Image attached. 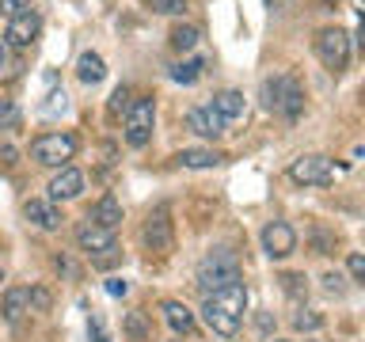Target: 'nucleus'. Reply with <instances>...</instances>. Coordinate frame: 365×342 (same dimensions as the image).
Instances as JSON below:
<instances>
[{"instance_id":"nucleus-29","label":"nucleus","mask_w":365,"mask_h":342,"mask_svg":"<svg viewBox=\"0 0 365 342\" xmlns=\"http://www.w3.org/2000/svg\"><path fill=\"white\" fill-rule=\"evenodd\" d=\"M297 327H308V331H312V327H319V316H297Z\"/></svg>"},{"instance_id":"nucleus-13","label":"nucleus","mask_w":365,"mask_h":342,"mask_svg":"<svg viewBox=\"0 0 365 342\" xmlns=\"http://www.w3.org/2000/svg\"><path fill=\"white\" fill-rule=\"evenodd\" d=\"M145 244L153 251H168L171 247V221H168L164 209H156V217L145 224Z\"/></svg>"},{"instance_id":"nucleus-4","label":"nucleus","mask_w":365,"mask_h":342,"mask_svg":"<svg viewBox=\"0 0 365 342\" xmlns=\"http://www.w3.org/2000/svg\"><path fill=\"white\" fill-rule=\"evenodd\" d=\"M73 152H76V137L73 133H42V137H34V145H31V156L46 167L68 164Z\"/></svg>"},{"instance_id":"nucleus-22","label":"nucleus","mask_w":365,"mask_h":342,"mask_svg":"<svg viewBox=\"0 0 365 342\" xmlns=\"http://www.w3.org/2000/svg\"><path fill=\"white\" fill-rule=\"evenodd\" d=\"M198 76H202V61H182V65L171 68V80H175V84H194Z\"/></svg>"},{"instance_id":"nucleus-9","label":"nucleus","mask_w":365,"mask_h":342,"mask_svg":"<svg viewBox=\"0 0 365 342\" xmlns=\"http://www.w3.org/2000/svg\"><path fill=\"white\" fill-rule=\"evenodd\" d=\"M262 251H267L270 259H285L297 251V232L285 221H270L262 228Z\"/></svg>"},{"instance_id":"nucleus-28","label":"nucleus","mask_w":365,"mask_h":342,"mask_svg":"<svg viewBox=\"0 0 365 342\" xmlns=\"http://www.w3.org/2000/svg\"><path fill=\"white\" fill-rule=\"evenodd\" d=\"M107 293H110V296H125V281H122V278H110V281H107Z\"/></svg>"},{"instance_id":"nucleus-17","label":"nucleus","mask_w":365,"mask_h":342,"mask_svg":"<svg viewBox=\"0 0 365 342\" xmlns=\"http://www.w3.org/2000/svg\"><path fill=\"white\" fill-rule=\"evenodd\" d=\"M76 76L84 80V84H99V80L107 76V65H103L99 53L84 50V53H80V61H76Z\"/></svg>"},{"instance_id":"nucleus-24","label":"nucleus","mask_w":365,"mask_h":342,"mask_svg":"<svg viewBox=\"0 0 365 342\" xmlns=\"http://www.w3.org/2000/svg\"><path fill=\"white\" fill-rule=\"evenodd\" d=\"M282 289L289 293V296H304V293H308V285H304L301 274H282Z\"/></svg>"},{"instance_id":"nucleus-26","label":"nucleus","mask_w":365,"mask_h":342,"mask_svg":"<svg viewBox=\"0 0 365 342\" xmlns=\"http://www.w3.org/2000/svg\"><path fill=\"white\" fill-rule=\"evenodd\" d=\"M27 301L38 308V312H46V308H50V293L46 289H27Z\"/></svg>"},{"instance_id":"nucleus-3","label":"nucleus","mask_w":365,"mask_h":342,"mask_svg":"<svg viewBox=\"0 0 365 342\" xmlns=\"http://www.w3.org/2000/svg\"><path fill=\"white\" fill-rule=\"evenodd\" d=\"M301 88H297L293 76H274L262 84V107L267 110H282L285 118H297L301 114Z\"/></svg>"},{"instance_id":"nucleus-19","label":"nucleus","mask_w":365,"mask_h":342,"mask_svg":"<svg viewBox=\"0 0 365 342\" xmlns=\"http://www.w3.org/2000/svg\"><path fill=\"white\" fill-rule=\"evenodd\" d=\"M175 160H179L182 167H194V171H198V167H213V164H221V156H217L213 148H182V152H179Z\"/></svg>"},{"instance_id":"nucleus-10","label":"nucleus","mask_w":365,"mask_h":342,"mask_svg":"<svg viewBox=\"0 0 365 342\" xmlns=\"http://www.w3.org/2000/svg\"><path fill=\"white\" fill-rule=\"evenodd\" d=\"M38 31H42V19H38V11H23V16L16 19H8V31H4V42L11 46H31L34 38H38Z\"/></svg>"},{"instance_id":"nucleus-38","label":"nucleus","mask_w":365,"mask_h":342,"mask_svg":"<svg viewBox=\"0 0 365 342\" xmlns=\"http://www.w3.org/2000/svg\"><path fill=\"white\" fill-rule=\"evenodd\" d=\"M274 342H285V338H274Z\"/></svg>"},{"instance_id":"nucleus-1","label":"nucleus","mask_w":365,"mask_h":342,"mask_svg":"<svg viewBox=\"0 0 365 342\" xmlns=\"http://www.w3.org/2000/svg\"><path fill=\"white\" fill-rule=\"evenodd\" d=\"M244 308H247V289H244V281H236V285H225L217 293H205L202 319L213 335L232 338L240 331V319H244Z\"/></svg>"},{"instance_id":"nucleus-35","label":"nucleus","mask_w":365,"mask_h":342,"mask_svg":"<svg viewBox=\"0 0 365 342\" xmlns=\"http://www.w3.org/2000/svg\"><path fill=\"white\" fill-rule=\"evenodd\" d=\"M0 118H16V110H11V103H0Z\"/></svg>"},{"instance_id":"nucleus-34","label":"nucleus","mask_w":365,"mask_h":342,"mask_svg":"<svg viewBox=\"0 0 365 342\" xmlns=\"http://www.w3.org/2000/svg\"><path fill=\"white\" fill-rule=\"evenodd\" d=\"M293 0H267V8H274V11H282V8H289Z\"/></svg>"},{"instance_id":"nucleus-14","label":"nucleus","mask_w":365,"mask_h":342,"mask_svg":"<svg viewBox=\"0 0 365 342\" xmlns=\"http://www.w3.org/2000/svg\"><path fill=\"white\" fill-rule=\"evenodd\" d=\"M23 213H27V221H34L38 228H57L61 224V213H57L53 202H42V198H31L23 205Z\"/></svg>"},{"instance_id":"nucleus-7","label":"nucleus","mask_w":365,"mask_h":342,"mask_svg":"<svg viewBox=\"0 0 365 342\" xmlns=\"http://www.w3.org/2000/svg\"><path fill=\"white\" fill-rule=\"evenodd\" d=\"M289 179L301 187H327V182H335V164L327 156H301L289 164Z\"/></svg>"},{"instance_id":"nucleus-18","label":"nucleus","mask_w":365,"mask_h":342,"mask_svg":"<svg viewBox=\"0 0 365 342\" xmlns=\"http://www.w3.org/2000/svg\"><path fill=\"white\" fill-rule=\"evenodd\" d=\"M88 221H96V224H103V228H110V232H114V228L122 224V205H118V202H114L110 194H107V198H99V205L91 209Z\"/></svg>"},{"instance_id":"nucleus-31","label":"nucleus","mask_w":365,"mask_h":342,"mask_svg":"<svg viewBox=\"0 0 365 342\" xmlns=\"http://www.w3.org/2000/svg\"><path fill=\"white\" fill-rule=\"evenodd\" d=\"M0 160H4V164H16V148H11V145H0Z\"/></svg>"},{"instance_id":"nucleus-2","label":"nucleus","mask_w":365,"mask_h":342,"mask_svg":"<svg viewBox=\"0 0 365 342\" xmlns=\"http://www.w3.org/2000/svg\"><path fill=\"white\" fill-rule=\"evenodd\" d=\"M236 281H240V259H236V251L213 247L210 255L198 262V289L202 293H217V289L236 285Z\"/></svg>"},{"instance_id":"nucleus-11","label":"nucleus","mask_w":365,"mask_h":342,"mask_svg":"<svg viewBox=\"0 0 365 342\" xmlns=\"http://www.w3.org/2000/svg\"><path fill=\"white\" fill-rule=\"evenodd\" d=\"M187 130H194L198 137H221L225 133V122L213 107H190L187 110Z\"/></svg>"},{"instance_id":"nucleus-5","label":"nucleus","mask_w":365,"mask_h":342,"mask_svg":"<svg viewBox=\"0 0 365 342\" xmlns=\"http://www.w3.org/2000/svg\"><path fill=\"white\" fill-rule=\"evenodd\" d=\"M316 53H319V61H324L331 73L346 68V61H350V34L339 31V27H324L316 34Z\"/></svg>"},{"instance_id":"nucleus-12","label":"nucleus","mask_w":365,"mask_h":342,"mask_svg":"<svg viewBox=\"0 0 365 342\" xmlns=\"http://www.w3.org/2000/svg\"><path fill=\"white\" fill-rule=\"evenodd\" d=\"M80 190H84V175H80L76 167H61V171H57V175L50 179V198H53V202L76 198Z\"/></svg>"},{"instance_id":"nucleus-20","label":"nucleus","mask_w":365,"mask_h":342,"mask_svg":"<svg viewBox=\"0 0 365 342\" xmlns=\"http://www.w3.org/2000/svg\"><path fill=\"white\" fill-rule=\"evenodd\" d=\"M27 289H11L8 296H4V304H0V312H4V319H8V323H16V319L23 316V312H27Z\"/></svg>"},{"instance_id":"nucleus-36","label":"nucleus","mask_w":365,"mask_h":342,"mask_svg":"<svg viewBox=\"0 0 365 342\" xmlns=\"http://www.w3.org/2000/svg\"><path fill=\"white\" fill-rule=\"evenodd\" d=\"M4 57H8V53H4V38H0V68H4Z\"/></svg>"},{"instance_id":"nucleus-37","label":"nucleus","mask_w":365,"mask_h":342,"mask_svg":"<svg viewBox=\"0 0 365 342\" xmlns=\"http://www.w3.org/2000/svg\"><path fill=\"white\" fill-rule=\"evenodd\" d=\"M0 281H4V270H0Z\"/></svg>"},{"instance_id":"nucleus-21","label":"nucleus","mask_w":365,"mask_h":342,"mask_svg":"<svg viewBox=\"0 0 365 342\" xmlns=\"http://www.w3.org/2000/svg\"><path fill=\"white\" fill-rule=\"evenodd\" d=\"M171 46L182 50V53L194 50V46H198V27H190V23H187V27H175V31H171Z\"/></svg>"},{"instance_id":"nucleus-8","label":"nucleus","mask_w":365,"mask_h":342,"mask_svg":"<svg viewBox=\"0 0 365 342\" xmlns=\"http://www.w3.org/2000/svg\"><path fill=\"white\" fill-rule=\"evenodd\" d=\"M76 244L88 251V255H96L99 262H110L114 255H118V244H114V232L110 228H103L96 221H84L76 228Z\"/></svg>"},{"instance_id":"nucleus-30","label":"nucleus","mask_w":365,"mask_h":342,"mask_svg":"<svg viewBox=\"0 0 365 342\" xmlns=\"http://www.w3.org/2000/svg\"><path fill=\"white\" fill-rule=\"evenodd\" d=\"M91 331H96V342H107V331H103V319L91 316Z\"/></svg>"},{"instance_id":"nucleus-15","label":"nucleus","mask_w":365,"mask_h":342,"mask_svg":"<svg viewBox=\"0 0 365 342\" xmlns=\"http://www.w3.org/2000/svg\"><path fill=\"white\" fill-rule=\"evenodd\" d=\"M210 107L221 114V122H232V118H244V95L240 91H217Z\"/></svg>"},{"instance_id":"nucleus-33","label":"nucleus","mask_w":365,"mask_h":342,"mask_svg":"<svg viewBox=\"0 0 365 342\" xmlns=\"http://www.w3.org/2000/svg\"><path fill=\"white\" fill-rule=\"evenodd\" d=\"M125 95H130L125 88H118V91H114V110H118V107H125Z\"/></svg>"},{"instance_id":"nucleus-27","label":"nucleus","mask_w":365,"mask_h":342,"mask_svg":"<svg viewBox=\"0 0 365 342\" xmlns=\"http://www.w3.org/2000/svg\"><path fill=\"white\" fill-rule=\"evenodd\" d=\"M350 274H354V281L365 278V255H361V251H354V255H350Z\"/></svg>"},{"instance_id":"nucleus-25","label":"nucleus","mask_w":365,"mask_h":342,"mask_svg":"<svg viewBox=\"0 0 365 342\" xmlns=\"http://www.w3.org/2000/svg\"><path fill=\"white\" fill-rule=\"evenodd\" d=\"M23 11H31V0H0V16L16 19V16H23Z\"/></svg>"},{"instance_id":"nucleus-16","label":"nucleus","mask_w":365,"mask_h":342,"mask_svg":"<svg viewBox=\"0 0 365 342\" xmlns=\"http://www.w3.org/2000/svg\"><path fill=\"white\" fill-rule=\"evenodd\" d=\"M164 319L171 323L175 335H190V331H194V312H190L187 304H179V301H168L164 304Z\"/></svg>"},{"instance_id":"nucleus-6","label":"nucleus","mask_w":365,"mask_h":342,"mask_svg":"<svg viewBox=\"0 0 365 342\" xmlns=\"http://www.w3.org/2000/svg\"><path fill=\"white\" fill-rule=\"evenodd\" d=\"M153 122H156V103L153 99H137L125 118V145L130 148H145L153 141Z\"/></svg>"},{"instance_id":"nucleus-32","label":"nucleus","mask_w":365,"mask_h":342,"mask_svg":"<svg viewBox=\"0 0 365 342\" xmlns=\"http://www.w3.org/2000/svg\"><path fill=\"white\" fill-rule=\"evenodd\" d=\"M339 281H342V278H339V274H327V278H324V285H327V289H331V293H339Z\"/></svg>"},{"instance_id":"nucleus-23","label":"nucleus","mask_w":365,"mask_h":342,"mask_svg":"<svg viewBox=\"0 0 365 342\" xmlns=\"http://www.w3.org/2000/svg\"><path fill=\"white\" fill-rule=\"evenodd\" d=\"M148 8L160 16H179V11H187V0H148Z\"/></svg>"}]
</instances>
